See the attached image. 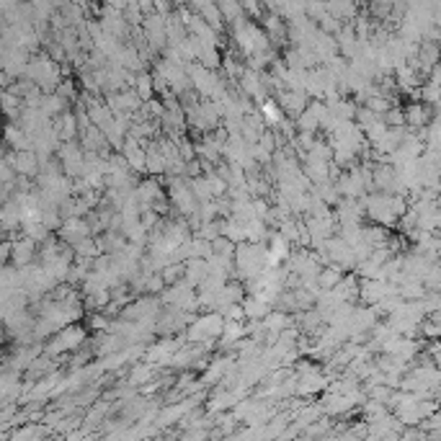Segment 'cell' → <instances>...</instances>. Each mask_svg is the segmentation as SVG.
I'll use <instances>...</instances> for the list:
<instances>
[{
	"instance_id": "1",
	"label": "cell",
	"mask_w": 441,
	"mask_h": 441,
	"mask_svg": "<svg viewBox=\"0 0 441 441\" xmlns=\"http://www.w3.org/2000/svg\"><path fill=\"white\" fill-rule=\"evenodd\" d=\"M62 75H65V70H62V65H60L49 52L34 54L32 60H29L26 78H29L32 83H36L42 91H47V93L57 91V86L62 83Z\"/></svg>"
},
{
	"instance_id": "2",
	"label": "cell",
	"mask_w": 441,
	"mask_h": 441,
	"mask_svg": "<svg viewBox=\"0 0 441 441\" xmlns=\"http://www.w3.org/2000/svg\"><path fill=\"white\" fill-rule=\"evenodd\" d=\"M266 256H269V243H240L235 248V276L243 281L259 276L266 269Z\"/></svg>"
},
{
	"instance_id": "3",
	"label": "cell",
	"mask_w": 441,
	"mask_h": 441,
	"mask_svg": "<svg viewBox=\"0 0 441 441\" xmlns=\"http://www.w3.org/2000/svg\"><path fill=\"white\" fill-rule=\"evenodd\" d=\"M233 42L237 44V49L246 57L256 52H271V44H274L269 34L259 29L253 21H248L246 16L233 23Z\"/></svg>"
},
{
	"instance_id": "4",
	"label": "cell",
	"mask_w": 441,
	"mask_h": 441,
	"mask_svg": "<svg viewBox=\"0 0 441 441\" xmlns=\"http://www.w3.org/2000/svg\"><path fill=\"white\" fill-rule=\"evenodd\" d=\"M222 331H225V315L219 310H206L204 315H196L183 333L191 344H206V341H217Z\"/></svg>"
},
{
	"instance_id": "5",
	"label": "cell",
	"mask_w": 441,
	"mask_h": 441,
	"mask_svg": "<svg viewBox=\"0 0 441 441\" xmlns=\"http://www.w3.org/2000/svg\"><path fill=\"white\" fill-rule=\"evenodd\" d=\"M168 199H171V204L176 206V212L183 217L189 215H196L199 212V199H196L194 189H191V183L189 178H183V176H168Z\"/></svg>"
},
{
	"instance_id": "6",
	"label": "cell",
	"mask_w": 441,
	"mask_h": 441,
	"mask_svg": "<svg viewBox=\"0 0 441 441\" xmlns=\"http://www.w3.org/2000/svg\"><path fill=\"white\" fill-rule=\"evenodd\" d=\"M86 338H88L86 325L70 323V325H65L62 331H57V333L49 338V344L44 346V351L57 359V356L67 354V351H78L80 346L86 344Z\"/></svg>"
},
{
	"instance_id": "7",
	"label": "cell",
	"mask_w": 441,
	"mask_h": 441,
	"mask_svg": "<svg viewBox=\"0 0 441 441\" xmlns=\"http://www.w3.org/2000/svg\"><path fill=\"white\" fill-rule=\"evenodd\" d=\"M186 67H189V75L194 80V91L202 98H219L227 91L222 78L217 75L215 70L204 67L202 62H189Z\"/></svg>"
},
{
	"instance_id": "8",
	"label": "cell",
	"mask_w": 441,
	"mask_h": 441,
	"mask_svg": "<svg viewBox=\"0 0 441 441\" xmlns=\"http://www.w3.org/2000/svg\"><path fill=\"white\" fill-rule=\"evenodd\" d=\"M158 297L163 300V305L183 307V310H189V312L199 310V291H196V287H191L186 279L176 281V284H168Z\"/></svg>"
},
{
	"instance_id": "9",
	"label": "cell",
	"mask_w": 441,
	"mask_h": 441,
	"mask_svg": "<svg viewBox=\"0 0 441 441\" xmlns=\"http://www.w3.org/2000/svg\"><path fill=\"white\" fill-rule=\"evenodd\" d=\"M163 300L158 294H150V297H137V300H132L124 310H121V318H127V320H137V323H152L160 318L163 312Z\"/></svg>"
},
{
	"instance_id": "10",
	"label": "cell",
	"mask_w": 441,
	"mask_h": 441,
	"mask_svg": "<svg viewBox=\"0 0 441 441\" xmlns=\"http://www.w3.org/2000/svg\"><path fill=\"white\" fill-rule=\"evenodd\" d=\"M142 34H145V44L152 47V52H163L168 47V13H145Z\"/></svg>"
},
{
	"instance_id": "11",
	"label": "cell",
	"mask_w": 441,
	"mask_h": 441,
	"mask_svg": "<svg viewBox=\"0 0 441 441\" xmlns=\"http://www.w3.org/2000/svg\"><path fill=\"white\" fill-rule=\"evenodd\" d=\"M196 315L189 310H183V307H173V305H165L160 312V318L155 320V333L160 335H176V333H183L191 320H194Z\"/></svg>"
},
{
	"instance_id": "12",
	"label": "cell",
	"mask_w": 441,
	"mask_h": 441,
	"mask_svg": "<svg viewBox=\"0 0 441 441\" xmlns=\"http://www.w3.org/2000/svg\"><path fill=\"white\" fill-rule=\"evenodd\" d=\"M91 235H93V227L88 222V217H67L62 227L57 230V237L67 246H78L80 240H86Z\"/></svg>"
},
{
	"instance_id": "13",
	"label": "cell",
	"mask_w": 441,
	"mask_h": 441,
	"mask_svg": "<svg viewBox=\"0 0 441 441\" xmlns=\"http://www.w3.org/2000/svg\"><path fill=\"white\" fill-rule=\"evenodd\" d=\"M398 291V284L390 279H361V291H359V300L364 305H377L382 302L388 294Z\"/></svg>"
},
{
	"instance_id": "14",
	"label": "cell",
	"mask_w": 441,
	"mask_h": 441,
	"mask_svg": "<svg viewBox=\"0 0 441 441\" xmlns=\"http://www.w3.org/2000/svg\"><path fill=\"white\" fill-rule=\"evenodd\" d=\"M276 101H279V106L284 108V114H289L291 119H297L305 111V108L310 106L312 98L305 93V91H291V88H281L276 91Z\"/></svg>"
},
{
	"instance_id": "15",
	"label": "cell",
	"mask_w": 441,
	"mask_h": 441,
	"mask_svg": "<svg viewBox=\"0 0 441 441\" xmlns=\"http://www.w3.org/2000/svg\"><path fill=\"white\" fill-rule=\"evenodd\" d=\"M39 256V243L32 240L29 235H21L16 237L13 235V261L16 266H32L34 261Z\"/></svg>"
},
{
	"instance_id": "16",
	"label": "cell",
	"mask_w": 441,
	"mask_h": 441,
	"mask_svg": "<svg viewBox=\"0 0 441 441\" xmlns=\"http://www.w3.org/2000/svg\"><path fill=\"white\" fill-rule=\"evenodd\" d=\"M320 405L328 416H346V413H351V410L359 405L351 395H344V392H331V390H325L323 392V400H320Z\"/></svg>"
},
{
	"instance_id": "17",
	"label": "cell",
	"mask_w": 441,
	"mask_h": 441,
	"mask_svg": "<svg viewBox=\"0 0 441 441\" xmlns=\"http://www.w3.org/2000/svg\"><path fill=\"white\" fill-rule=\"evenodd\" d=\"M165 189H168V186H165ZM165 189H163L160 183V176H150V178L137 183V199H140L142 209H147V206H152L155 202L165 199Z\"/></svg>"
},
{
	"instance_id": "18",
	"label": "cell",
	"mask_w": 441,
	"mask_h": 441,
	"mask_svg": "<svg viewBox=\"0 0 441 441\" xmlns=\"http://www.w3.org/2000/svg\"><path fill=\"white\" fill-rule=\"evenodd\" d=\"M13 165H16V171L19 176H29V178H36L39 171H42V158H39V152L36 150H16L13 155Z\"/></svg>"
},
{
	"instance_id": "19",
	"label": "cell",
	"mask_w": 441,
	"mask_h": 441,
	"mask_svg": "<svg viewBox=\"0 0 441 441\" xmlns=\"http://www.w3.org/2000/svg\"><path fill=\"white\" fill-rule=\"evenodd\" d=\"M263 26H266V34L274 44L289 42V23L281 13H263Z\"/></svg>"
},
{
	"instance_id": "20",
	"label": "cell",
	"mask_w": 441,
	"mask_h": 441,
	"mask_svg": "<svg viewBox=\"0 0 441 441\" xmlns=\"http://www.w3.org/2000/svg\"><path fill=\"white\" fill-rule=\"evenodd\" d=\"M3 230H5V235H13L16 230H21L23 225V206L16 202V199H5V204H3Z\"/></svg>"
},
{
	"instance_id": "21",
	"label": "cell",
	"mask_w": 441,
	"mask_h": 441,
	"mask_svg": "<svg viewBox=\"0 0 441 441\" xmlns=\"http://www.w3.org/2000/svg\"><path fill=\"white\" fill-rule=\"evenodd\" d=\"M433 106L429 104H423V101H416V104H410L405 106V121H408V127L413 130H423V127H429L431 119H433Z\"/></svg>"
},
{
	"instance_id": "22",
	"label": "cell",
	"mask_w": 441,
	"mask_h": 441,
	"mask_svg": "<svg viewBox=\"0 0 441 441\" xmlns=\"http://www.w3.org/2000/svg\"><path fill=\"white\" fill-rule=\"evenodd\" d=\"M5 142H8V147L13 150H34V142H32V134L23 130L19 121H8V127H5Z\"/></svg>"
},
{
	"instance_id": "23",
	"label": "cell",
	"mask_w": 441,
	"mask_h": 441,
	"mask_svg": "<svg viewBox=\"0 0 441 441\" xmlns=\"http://www.w3.org/2000/svg\"><path fill=\"white\" fill-rule=\"evenodd\" d=\"M52 124H54V130L60 132L62 142L78 140V137H80V124H78V117L73 114V111H65L62 117L52 119Z\"/></svg>"
},
{
	"instance_id": "24",
	"label": "cell",
	"mask_w": 441,
	"mask_h": 441,
	"mask_svg": "<svg viewBox=\"0 0 441 441\" xmlns=\"http://www.w3.org/2000/svg\"><path fill=\"white\" fill-rule=\"evenodd\" d=\"M243 307H246V315L248 320H263L271 310H274V305L266 302L261 294H246V300H243Z\"/></svg>"
},
{
	"instance_id": "25",
	"label": "cell",
	"mask_w": 441,
	"mask_h": 441,
	"mask_svg": "<svg viewBox=\"0 0 441 441\" xmlns=\"http://www.w3.org/2000/svg\"><path fill=\"white\" fill-rule=\"evenodd\" d=\"M209 276V261L206 259H189L186 261V274H183V279L189 281L191 287L199 289V284Z\"/></svg>"
},
{
	"instance_id": "26",
	"label": "cell",
	"mask_w": 441,
	"mask_h": 441,
	"mask_svg": "<svg viewBox=\"0 0 441 441\" xmlns=\"http://www.w3.org/2000/svg\"><path fill=\"white\" fill-rule=\"evenodd\" d=\"M328 11L341 23H354L356 19V0H328Z\"/></svg>"
},
{
	"instance_id": "27",
	"label": "cell",
	"mask_w": 441,
	"mask_h": 441,
	"mask_svg": "<svg viewBox=\"0 0 441 441\" xmlns=\"http://www.w3.org/2000/svg\"><path fill=\"white\" fill-rule=\"evenodd\" d=\"M158 369H160V366L150 364V361L134 364V366H132V372H130V379H127V385H134V388H142V385H147V382H152V379H155Z\"/></svg>"
},
{
	"instance_id": "28",
	"label": "cell",
	"mask_w": 441,
	"mask_h": 441,
	"mask_svg": "<svg viewBox=\"0 0 441 441\" xmlns=\"http://www.w3.org/2000/svg\"><path fill=\"white\" fill-rule=\"evenodd\" d=\"M67 108H70V101H67L65 96H60L57 91H52V93H47V96H44L42 111H44V114H47L49 119L62 117Z\"/></svg>"
},
{
	"instance_id": "29",
	"label": "cell",
	"mask_w": 441,
	"mask_h": 441,
	"mask_svg": "<svg viewBox=\"0 0 441 441\" xmlns=\"http://www.w3.org/2000/svg\"><path fill=\"white\" fill-rule=\"evenodd\" d=\"M147 173H150V176H163V173H168V160H165V155L158 150L155 140L147 145Z\"/></svg>"
},
{
	"instance_id": "30",
	"label": "cell",
	"mask_w": 441,
	"mask_h": 441,
	"mask_svg": "<svg viewBox=\"0 0 441 441\" xmlns=\"http://www.w3.org/2000/svg\"><path fill=\"white\" fill-rule=\"evenodd\" d=\"M346 271L338 266V263H328V266H323L320 269V274H318V284L323 287V289H333V287H338L341 284V279H344Z\"/></svg>"
},
{
	"instance_id": "31",
	"label": "cell",
	"mask_w": 441,
	"mask_h": 441,
	"mask_svg": "<svg viewBox=\"0 0 441 441\" xmlns=\"http://www.w3.org/2000/svg\"><path fill=\"white\" fill-rule=\"evenodd\" d=\"M328 108H331V111H333V114L341 119V121H351V119H356L359 104H356V101H348L346 96H341V98H335V101H331V104H328Z\"/></svg>"
},
{
	"instance_id": "32",
	"label": "cell",
	"mask_w": 441,
	"mask_h": 441,
	"mask_svg": "<svg viewBox=\"0 0 441 441\" xmlns=\"http://www.w3.org/2000/svg\"><path fill=\"white\" fill-rule=\"evenodd\" d=\"M261 114H263V119H266L269 127H279L281 121L287 119V114H284V108L279 106L276 98H266V101L261 104Z\"/></svg>"
},
{
	"instance_id": "33",
	"label": "cell",
	"mask_w": 441,
	"mask_h": 441,
	"mask_svg": "<svg viewBox=\"0 0 441 441\" xmlns=\"http://www.w3.org/2000/svg\"><path fill=\"white\" fill-rule=\"evenodd\" d=\"M294 124H297V132H318L320 130V119L315 114V108L307 106L302 111L300 117L294 119Z\"/></svg>"
},
{
	"instance_id": "34",
	"label": "cell",
	"mask_w": 441,
	"mask_h": 441,
	"mask_svg": "<svg viewBox=\"0 0 441 441\" xmlns=\"http://www.w3.org/2000/svg\"><path fill=\"white\" fill-rule=\"evenodd\" d=\"M47 429H49V426H47ZM47 429H44V426H34L32 420H29V423H26V426H19V429H13V436L11 439L13 441H34V439H42L44 433H47Z\"/></svg>"
},
{
	"instance_id": "35",
	"label": "cell",
	"mask_w": 441,
	"mask_h": 441,
	"mask_svg": "<svg viewBox=\"0 0 441 441\" xmlns=\"http://www.w3.org/2000/svg\"><path fill=\"white\" fill-rule=\"evenodd\" d=\"M132 88H134V91L140 93L142 101H150V98H155V93H158V91H155V80H152V73H140Z\"/></svg>"
},
{
	"instance_id": "36",
	"label": "cell",
	"mask_w": 441,
	"mask_h": 441,
	"mask_svg": "<svg viewBox=\"0 0 441 441\" xmlns=\"http://www.w3.org/2000/svg\"><path fill=\"white\" fill-rule=\"evenodd\" d=\"M189 183H191V189H194V194L199 202H209V199H215V194H212V186H209V178H202V176H194V178H189Z\"/></svg>"
},
{
	"instance_id": "37",
	"label": "cell",
	"mask_w": 441,
	"mask_h": 441,
	"mask_svg": "<svg viewBox=\"0 0 441 441\" xmlns=\"http://www.w3.org/2000/svg\"><path fill=\"white\" fill-rule=\"evenodd\" d=\"M106 413H108V403H104V400H98L96 405H93V408L88 410V416H86V418H83V420H86V423H83V429L91 431V429H93V426H98V420L104 418Z\"/></svg>"
},
{
	"instance_id": "38",
	"label": "cell",
	"mask_w": 441,
	"mask_h": 441,
	"mask_svg": "<svg viewBox=\"0 0 441 441\" xmlns=\"http://www.w3.org/2000/svg\"><path fill=\"white\" fill-rule=\"evenodd\" d=\"M441 98V86H433V83H423L420 86V101L429 104V106H436Z\"/></svg>"
},
{
	"instance_id": "39",
	"label": "cell",
	"mask_w": 441,
	"mask_h": 441,
	"mask_svg": "<svg viewBox=\"0 0 441 441\" xmlns=\"http://www.w3.org/2000/svg\"><path fill=\"white\" fill-rule=\"evenodd\" d=\"M385 121H388L390 127H405L408 121H405V108H398V106H392L385 114Z\"/></svg>"
},
{
	"instance_id": "40",
	"label": "cell",
	"mask_w": 441,
	"mask_h": 441,
	"mask_svg": "<svg viewBox=\"0 0 441 441\" xmlns=\"http://www.w3.org/2000/svg\"><path fill=\"white\" fill-rule=\"evenodd\" d=\"M57 93H60V96H65L67 101H78V91H75V83H73V80H62V83H60V86H57Z\"/></svg>"
},
{
	"instance_id": "41",
	"label": "cell",
	"mask_w": 441,
	"mask_h": 441,
	"mask_svg": "<svg viewBox=\"0 0 441 441\" xmlns=\"http://www.w3.org/2000/svg\"><path fill=\"white\" fill-rule=\"evenodd\" d=\"M240 3H243L246 13H250V16H263V13H261V5H263V0H240Z\"/></svg>"
},
{
	"instance_id": "42",
	"label": "cell",
	"mask_w": 441,
	"mask_h": 441,
	"mask_svg": "<svg viewBox=\"0 0 441 441\" xmlns=\"http://www.w3.org/2000/svg\"><path fill=\"white\" fill-rule=\"evenodd\" d=\"M436 366L441 369V356H436Z\"/></svg>"
}]
</instances>
